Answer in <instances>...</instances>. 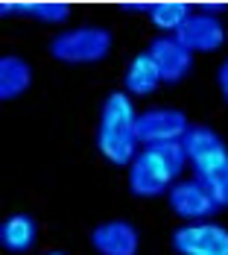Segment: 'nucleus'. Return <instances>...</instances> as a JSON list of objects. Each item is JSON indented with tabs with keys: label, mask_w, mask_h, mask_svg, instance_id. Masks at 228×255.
Returning a JSON list of instances; mask_svg holds the SVG:
<instances>
[{
	"label": "nucleus",
	"mask_w": 228,
	"mask_h": 255,
	"mask_svg": "<svg viewBox=\"0 0 228 255\" xmlns=\"http://www.w3.org/2000/svg\"><path fill=\"white\" fill-rule=\"evenodd\" d=\"M184 164H187V153H184L181 141L144 147L138 158L129 164V191L144 200L170 194V188L176 185Z\"/></svg>",
	"instance_id": "f257e3e1"
},
{
	"label": "nucleus",
	"mask_w": 228,
	"mask_h": 255,
	"mask_svg": "<svg viewBox=\"0 0 228 255\" xmlns=\"http://www.w3.org/2000/svg\"><path fill=\"white\" fill-rule=\"evenodd\" d=\"M111 53V32L105 26H74L50 41V56L62 65H94Z\"/></svg>",
	"instance_id": "f03ea898"
},
{
	"label": "nucleus",
	"mask_w": 228,
	"mask_h": 255,
	"mask_svg": "<svg viewBox=\"0 0 228 255\" xmlns=\"http://www.w3.org/2000/svg\"><path fill=\"white\" fill-rule=\"evenodd\" d=\"M187 115L178 112V109H150V112H141L138 121H135V135L144 147L152 144H170V141H181L187 135Z\"/></svg>",
	"instance_id": "7ed1b4c3"
},
{
	"label": "nucleus",
	"mask_w": 228,
	"mask_h": 255,
	"mask_svg": "<svg viewBox=\"0 0 228 255\" xmlns=\"http://www.w3.org/2000/svg\"><path fill=\"white\" fill-rule=\"evenodd\" d=\"M173 250L178 255H228V229L211 220L184 223L173 232Z\"/></svg>",
	"instance_id": "20e7f679"
},
{
	"label": "nucleus",
	"mask_w": 228,
	"mask_h": 255,
	"mask_svg": "<svg viewBox=\"0 0 228 255\" xmlns=\"http://www.w3.org/2000/svg\"><path fill=\"white\" fill-rule=\"evenodd\" d=\"M181 144L187 153V164H193L196 176H205L228 164V144L211 127H190L187 135L181 138Z\"/></svg>",
	"instance_id": "39448f33"
},
{
	"label": "nucleus",
	"mask_w": 228,
	"mask_h": 255,
	"mask_svg": "<svg viewBox=\"0 0 228 255\" xmlns=\"http://www.w3.org/2000/svg\"><path fill=\"white\" fill-rule=\"evenodd\" d=\"M170 211L178 214L181 220L187 223H199V220H208L220 205L214 203L211 191L202 185V179H181L170 188Z\"/></svg>",
	"instance_id": "423d86ee"
},
{
	"label": "nucleus",
	"mask_w": 228,
	"mask_h": 255,
	"mask_svg": "<svg viewBox=\"0 0 228 255\" xmlns=\"http://www.w3.org/2000/svg\"><path fill=\"white\" fill-rule=\"evenodd\" d=\"M176 38L190 53H211V50H220L223 47L226 26H223V21L217 15H211V12H190V18L176 32Z\"/></svg>",
	"instance_id": "0eeeda50"
},
{
	"label": "nucleus",
	"mask_w": 228,
	"mask_h": 255,
	"mask_svg": "<svg viewBox=\"0 0 228 255\" xmlns=\"http://www.w3.org/2000/svg\"><path fill=\"white\" fill-rule=\"evenodd\" d=\"M147 50H150V56L155 59V65H158V71H161V79H164L167 85L181 82V79L190 74V68H193V53L187 50L176 35H161V38H155Z\"/></svg>",
	"instance_id": "6e6552de"
},
{
	"label": "nucleus",
	"mask_w": 228,
	"mask_h": 255,
	"mask_svg": "<svg viewBox=\"0 0 228 255\" xmlns=\"http://www.w3.org/2000/svg\"><path fill=\"white\" fill-rule=\"evenodd\" d=\"M91 247L97 255H138L141 238L129 220H105L91 232Z\"/></svg>",
	"instance_id": "1a4fd4ad"
},
{
	"label": "nucleus",
	"mask_w": 228,
	"mask_h": 255,
	"mask_svg": "<svg viewBox=\"0 0 228 255\" xmlns=\"http://www.w3.org/2000/svg\"><path fill=\"white\" fill-rule=\"evenodd\" d=\"M135 121H138V115H135L132 97L123 94V91H114L102 103L97 132H105V135H135Z\"/></svg>",
	"instance_id": "9d476101"
},
{
	"label": "nucleus",
	"mask_w": 228,
	"mask_h": 255,
	"mask_svg": "<svg viewBox=\"0 0 228 255\" xmlns=\"http://www.w3.org/2000/svg\"><path fill=\"white\" fill-rule=\"evenodd\" d=\"M38 241V226L29 214H12L0 223V244L12 255H24L35 247Z\"/></svg>",
	"instance_id": "9b49d317"
},
{
	"label": "nucleus",
	"mask_w": 228,
	"mask_h": 255,
	"mask_svg": "<svg viewBox=\"0 0 228 255\" xmlns=\"http://www.w3.org/2000/svg\"><path fill=\"white\" fill-rule=\"evenodd\" d=\"M32 85V65L24 56L0 59V100H15Z\"/></svg>",
	"instance_id": "f8f14e48"
},
{
	"label": "nucleus",
	"mask_w": 228,
	"mask_h": 255,
	"mask_svg": "<svg viewBox=\"0 0 228 255\" xmlns=\"http://www.w3.org/2000/svg\"><path fill=\"white\" fill-rule=\"evenodd\" d=\"M123 82H126V91L135 94V97H147V94H152V91L158 88V82H164L158 65H155V59L150 56V50L138 53V56L129 62L126 79H123Z\"/></svg>",
	"instance_id": "ddd939ff"
},
{
	"label": "nucleus",
	"mask_w": 228,
	"mask_h": 255,
	"mask_svg": "<svg viewBox=\"0 0 228 255\" xmlns=\"http://www.w3.org/2000/svg\"><path fill=\"white\" fill-rule=\"evenodd\" d=\"M150 18L158 29H167V32L176 35L178 29L184 26V21L190 18V9H187L184 3H170V0H167V3H152Z\"/></svg>",
	"instance_id": "4468645a"
},
{
	"label": "nucleus",
	"mask_w": 228,
	"mask_h": 255,
	"mask_svg": "<svg viewBox=\"0 0 228 255\" xmlns=\"http://www.w3.org/2000/svg\"><path fill=\"white\" fill-rule=\"evenodd\" d=\"M24 15H32L41 24H65L71 18V6L68 3H53V0H41V3H24Z\"/></svg>",
	"instance_id": "2eb2a0df"
},
{
	"label": "nucleus",
	"mask_w": 228,
	"mask_h": 255,
	"mask_svg": "<svg viewBox=\"0 0 228 255\" xmlns=\"http://www.w3.org/2000/svg\"><path fill=\"white\" fill-rule=\"evenodd\" d=\"M196 179H202V185L211 191L214 203L220 205V208H228V164L205 173V176H196Z\"/></svg>",
	"instance_id": "dca6fc26"
},
{
	"label": "nucleus",
	"mask_w": 228,
	"mask_h": 255,
	"mask_svg": "<svg viewBox=\"0 0 228 255\" xmlns=\"http://www.w3.org/2000/svg\"><path fill=\"white\" fill-rule=\"evenodd\" d=\"M217 85H220V94H223V100L228 103V59L217 68Z\"/></svg>",
	"instance_id": "f3484780"
},
{
	"label": "nucleus",
	"mask_w": 228,
	"mask_h": 255,
	"mask_svg": "<svg viewBox=\"0 0 228 255\" xmlns=\"http://www.w3.org/2000/svg\"><path fill=\"white\" fill-rule=\"evenodd\" d=\"M47 255H65V253H47Z\"/></svg>",
	"instance_id": "a211bd4d"
}]
</instances>
